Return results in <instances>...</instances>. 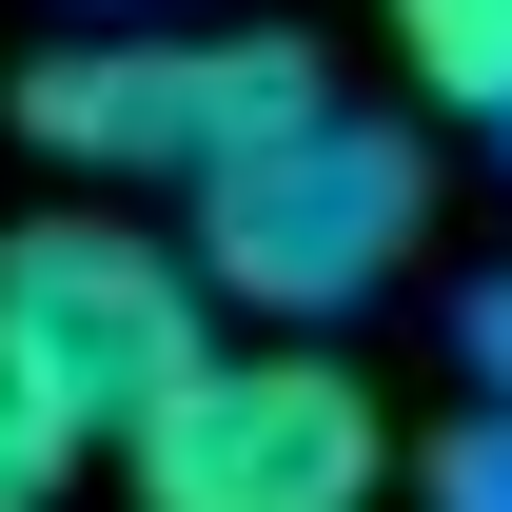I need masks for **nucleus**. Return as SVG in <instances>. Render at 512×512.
Segmentation results:
<instances>
[{
	"mask_svg": "<svg viewBox=\"0 0 512 512\" xmlns=\"http://www.w3.org/2000/svg\"><path fill=\"white\" fill-rule=\"evenodd\" d=\"M335 79L316 40H60V60L20 79V138L60 158V178H138V197H217L256 138H296Z\"/></svg>",
	"mask_w": 512,
	"mask_h": 512,
	"instance_id": "f03ea898",
	"label": "nucleus"
},
{
	"mask_svg": "<svg viewBox=\"0 0 512 512\" xmlns=\"http://www.w3.org/2000/svg\"><path fill=\"white\" fill-rule=\"evenodd\" d=\"M414 237H434V138L316 99L296 138H256L237 178L197 197L178 256H197V296H237V316H276V335H335L355 296L414 276Z\"/></svg>",
	"mask_w": 512,
	"mask_h": 512,
	"instance_id": "f257e3e1",
	"label": "nucleus"
},
{
	"mask_svg": "<svg viewBox=\"0 0 512 512\" xmlns=\"http://www.w3.org/2000/svg\"><path fill=\"white\" fill-rule=\"evenodd\" d=\"M79 453H99V434H79L60 394H40V355L0 335V512H60V473H79Z\"/></svg>",
	"mask_w": 512,
	"mask_h": 512,
	"instance_id": "423d86ee",
	"label": "nucleus"
},
{
	"mask_svg": "<svg viewBox=\"0 0 512 512\" xmlns=\"http://www.w3.org/2000/svg\"><path fill=\"white\" fill-rule=\"evenodd\" d=\"M0 335L40 355V394H60L79 434L119 453L138 414L217 355V296H197L178 237H138V217H99V197H60V217H20V237H0Z\"/></svg>",
	"mask_w": 512,
	"mask_h": 512,
	"instance_id": "20e7f679",
	"label": "nucleus"
},
{
	"mask_svg": "<svg viewBox=\"0 0 512 512\" xmlns=\"http://www.w3.org/2000/svg\"><path fill=\"white\" fill-rule=\"evenodd\" d=\"M375 20H394V60H414L434 119H493L512 138V0H375Z\"/></svg>",
	"mask_w": 512,
	"mask_h": 512,
	"instance_id": "39448f33",
	"label": "nucleus"
},
{
	"mask_svg": "<svg viewBox=\"0 0 512 512\" xmlns=\"http://www.w3.org/2000/svg\"><path fill=\"white\" fill-rule=\"evenodd\" d=\"M453 355H473V414L512 434V276H473V296H453Z\"/></svg>",
	"mask_w": 512,
	"mask_h": 512,
	"instance_id": "0eeeda50",
	"label": "nucleus"
},
{
	"mask_svg": "<svg viewBox=\"0 0 512 512\" xmlns=\"http://www.w3.org/2000/svg\"><path fill=\"white\" fill-rule=\"evenodd\" d=\"M79 20H158V0H79Z\"/></svg>",
	"mask_w": 512,
	"mask_h": 512,
	"instance_id": "6e6552de",
	"label": "nucleus"
},
{
	"mask_svg": "<svg viewBox=\"0 0 512 512\" xmlns=\"http://www.w3.org/2000/svg\"><path fill=\"white\" fill-rule=\"evenodd\" d=\"M138 512H375L394 493V414L355 394V355H197L158 414L119 434Z\"/></svg>",
	"mask_w": 512,
	"mask_h": 512,
	"instance_id": "7ed1b4c3",
	"label": "nucleus"
}]
</instances>
